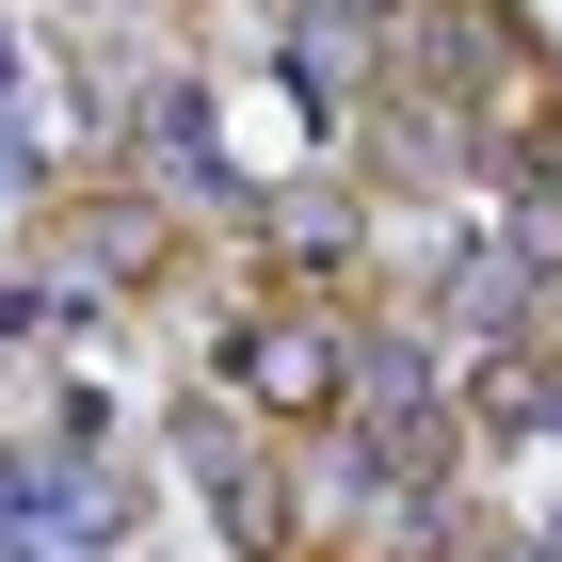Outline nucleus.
I'll return each mask as SVG.
<instances>
[{"label": "nucleus", "mask_w": 562, "mask_h": 562, "mask_svg": "<svg viewBox=\"0 0 562 562\" xmlns=\"http://www.w3.org/2000/svg\"><path fill=\"white\" fill-rule=\"evenodd\" d=\"M547 562H562V515H547Z\"/></svg>", "instance_id": "obj_1"}]
</instances>
